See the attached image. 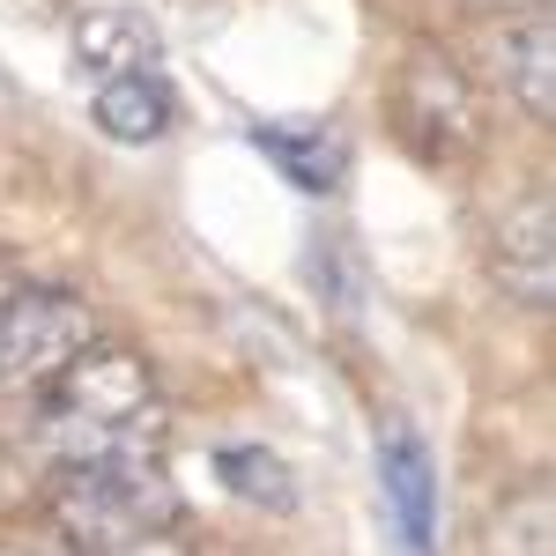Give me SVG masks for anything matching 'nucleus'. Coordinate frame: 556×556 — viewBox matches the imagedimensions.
<instances>
[{
    "label": "nucleus",
    "instance_id": "1",
    "mask_svg": "<svg viewBox=\"0 0 556 556\" xmlns=\"http://www.w3.org/2000/svg\"><path fill=\"white\" fill-rule=\"evenodd\" d=\"M164 430V393L149 356L119 342L83 349L60 379L38 393V445L75 468V460H104V453H156Z\"/></svg>",
    "mask_w": 556,
    "mask_h": 556
},
{
    "label": "nucleus",
    "instance_id": "9",
    "mask_svg": "<svg viewBox=\"0 0 556 556\" xmlns=\"http://www.w3.org/2000/svg\"><path fill=\"white\" fill-rule=\"evenodd\" d=\"M505 75H513V97L534 112V119L556 112V30L542 23V15H527L513 38H505Z\"/></svg>",
    "mask_w": 556,
    "mask_h": 556
},
{
    "label": "nucleus",
    "instance_id": "2",
    "mask_svg": "<svg viewBox=\"0 0 556 556\" xmlns=\"http://www.w3.org/2000/svg\"><path fill=\"white\" fill-rule=\"evenodd\" d=\"M52 527L83 556L164 542L178 527V482L156 453H104L52 475Z\"/></svg>",
    "mask_w": 556,
    "mask_h": 556
},
{
    "label": "nucleus",
    "instance_id": "13",
    "mask_svg": "<svg viewBox=\"0 0 556 556\" xmlns=\"http://www.w3.org/2000/svg\"><path fill=\"white\" fill-rule=\"evenodd\" d=\"M0 556H15V549H0ZM104 556H186V549L164 534V542H134V549H104Z\"/></svg>",
    "mask_w": 556,
    "mask_h": 556
},
{
    "label": "nucleus",
    "instance_id": "6",
    "mask_svg": "<svg viewBox=\"0 0 556 556\" xmlns=\"http://www.w3.org/2000/svg\"><path fill=\"white\" fill-rule=\"evenodd\" d=\"M490 275H497V290L527 312H549L556 298V223H549V201L542 193H527L505 223H497V238H490Z\"/></svg>",
    "mask_w": 556,
    "mask_h": 556
},
{
    "label": "nucleus",
    "instance_id": "4",
    "mask_svg": "<svg viewBox=\"0 0 556 556\" xmlns=\"http://www.w3.org/2000/svg\"><path fill=\"white\" fill-rule=\"evenodd\" d=\"M393 112H401V127L416 134L424 156H453V149H468L475 134H482V119H475V89L460 83V67H453L445 52H416V60L401 67Z\"/></svg>",
    "mask_w": 556,
    "mask_h": 556
},
{
    "label": "nucleus",
    "instance_id": "3",
    "mask_svg": "<svg viewBox=\"0 0 556 556\" xmlns=\"http://www.w3.org/2000/svg\"><path fill=\"white\" fill-rule=\"evenodd\" d=\"M83 349H97V312L75 290H15L0 319V379L52 386Z\"/></svg>",
    "mask_w": 556,
    "mask_h": 556
},
{
    "label": "nucleus",
    "instance_id": "7",
    "mask_svg": "<svg viewBox=\"0 0 556 556\" xmlns=\"http://www.w3.org/2000/svg\"><path fill=\"white\" fill-rule=\"evenodd\" d=\"M97 89V127L127 149H149L156 134L172 127V83L164 67H141V75H112V83H89Z\"/></svg>",
    "mask_w": 556,
    "mask_h": 556
},
{
    "label": "nucleus",
    "instance_id": "14",
    "mask_svg": "<svg viewBox=\"0 0 556 556\" xmlns=\"http://www.w3.org/2000/svg\"><path fill=\"white\" fill-rule=\"evenodd\" d=\"M8 298H15V275L0 267V319H8Z\"/></svg>",
    "mask_w": 556,
    "mask_h": 556
},
{
    "label": "nucleus",
    "instance_id": "8",
    "mask_svg": "<svg viewBox=\"0 0 556 556\" xmlns=\"http://www.w3.org/2000/svg\"><path fill=\"white\" fill-rule=\"evenodd\" d=\"M75 67L112 83V75H141V67H164L156 38L134 23V15H83L75 23Z\"/></svg>",
    "mask_w": 556,
    "mask_h": 556
},
{
    "label": "nucleus",
    "instance_id": "12",
    "mask_svg": "<svg viewBox=\"0 0 556 556\" xmlns=\"http://www.w3.org/2000/svg\"><path fill=\"white\" fill-rule=\"evenodd\" d=\"M260 149L275 156V164H290L304 186H327V178L342 172V149L327 141V134H290V127H260Z\"/></svg>",
    "mask_w": 556,
    "mask_h": 556
},
{
    "label": "nucleus",
    "instance_id": "10",
    "mask_svg": "<svg viewBox=\"0 0 556 556\" xmlns=\"http://www.w3.org/2000/svg\"><path fill=\"white\" fill-rule=\"evenodd\" d=\"M482 556H556V513L549 490H513L490 527H482Z\"/></svg>",
    "mask_w": 556,
    "mask_h": 556
},
{
    "label": "nucleus",
    "instance_id": "5",
    "mask_svg": "<svg viewBox=\"0 0 556 556\" xmlns=\"http://www.w3.org/2000/svg\"><path fill=\"white\" fill-rule=\"evenodd\" d=\"M379 482H386V513L408 556H438V468L430 445L416 438V424H386L379 430Z\"/></svg>",
    "mask_w": 556,
    "mask_h": 556
},
{
    "label": "nucleus",
    "instance_id": "11",
    "mask_svg": "<svg viewBox=\"0 0 556 556\" xmlns=\"http://www.w3.org/2000/svg\"><path fill=\"white\" fill-rule=\"evenodd\" d=\"M215 475H223L245 505H260V513H290V505H298V482H290V468H282L267 445H223V453H215Z\"/></svg>",
    "mask_w": 556,
    "mask_h": 556
}]
</instances>
